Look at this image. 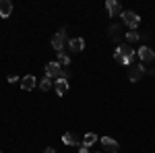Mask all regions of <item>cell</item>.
Returning <instances> with one entry per match:
<instances>
[{
	"label": "cell",
	"mask_w": 155,
	"mask_h": 153,
	"mask_svg": "<svg viewBox=\"0 0 155 153\" xmlns=\"http://www.w3.org/2000/svg\"><path fill=\"white\" fill-rule=\"evenodd\" d=\"M110 31H112V37H114V39H118V35H120V27H118V25H114Z\"/></svg>",
	"instance_id": "ac0fdd59"
},
{
	"label": "cell",
	"mask_w": 155,
	"mask_h": 153,
	"mask_svg": "<svg viewBox=\"0 0 155 153\" xmlns=\"http://www.w3.org/2000/svg\"><path fill=\"white\" fill-rule=\"evenodd\" d=\"M101 145H104V149H106L107 153H118V141H114L112 137H104L101 139Z\"/></svg>",
	"instance_id": "52a82bcc"
},
{
	"label": "cell",
	"mask_w": 155,
	"mask_h": 153,
	"mask_svg": "<svg viewBox=\"0 0 155 153\" xmlns=\"http://www.w3.org/2000/svg\"><path fill=\"white\" fill-rule=\"evenodd\" d=\"M56 62H58L60 66H68V62H71V60H68V56H66L64 52H60V54H58V60H56Z\"/></svg>",
	"instance_id": "2e32d148"
},
{
	"label": "cell",
	"mask_w": 155,
	"mask_h": 153,
	"mask_svg": "<svg viewBox=\"0 0 155 153\" xmlns=\"http://www.w3.org/2000/svg\"><path fill=\"white\" fill-rule=\"evenodd\" d=\"M79 153H89V147H85V145H79Z\"/></svg>",
	"instance_id": "d6986e66"
},
{
	"label": "cell",
	"mask_w": 155,
	"mask_h": 153,
	"mask_svg": "<svg viewBox=\"0 0 155 153\" xmlns=\"http://www.w3.org/2000/svg\"><path fill=\"white\" fill-rule=\"evenodd\" d=\"M11 12H12V2L11 0H0V17L6 19V17H11Z\"/></svg>",
	"instance_id": "8fae6325"
},
{
	"label": "cell",
	"mask_w": 155,
	"mask_h": 153,
	"mask_svg": "<svg viewBox=\"0 0 155 153\" xmlns=\"http://www.w3.org/2000/svg\"><path fill=\"white\" fill-rule=\"evenodd\" d=\"M137 56H139V60H143V62H153L155 60V52L149 46H141L139 52H137Z\"/></svg>",
	"instance_id": "8992f818"
},
{
	"label": "cell",
	"mask_w": 155,
	"mask_h": 153,
	"mask_svg": "<svg viewBox=\"0 0 155 153\" xmlns=\"http://www.w3.org/2000/svg\"><path fill=\"white\" fill-rule=\"evenodd\" d=\"M126 39H128V42H139V33H137V29H130V31L126 33Z\"/></svg>",
	"instance_id": "e0dca14e"
},
{
	"label": "cell",
	"mask_w": 155,
	"mask_h": 153,
	"mask_svg": "<svg viewBox=\"0 0 155 153\" xmlns=\"http://www.w3.org/2000/svg\"><path fill=\"white\" fill-rule=\"evenodd\" d=\"M52 87H54V79L46 75V77H44V79L39 81V89H41V91H50Z\"/></svg>",
	"instance_id": "4fadbf2b"
},
{
	"label": "cell",
	"mask_w": 155,
	"mask_h": 153,
	"mask_svg": "<svg viewBox=\"0 0 155 153\" xmlns=\"http://www.w3.org/2000/svg\"><path fill=\"white\" fill-rule=\"evenodd\" d=\"M143 75H145L143 66H139V64H130V66H128V79H130L132 83H139L143 79Z\"/></svg>",
	"instance_id": "5b68a950"
},
{
	"label": "cell",
	"mask_w": 155,
	"mask_h": 153,
	"mask_svg": "<svg viewBox=\"0 0 155 153\" xmlns=\"http://www.w3.org/2000/svg\"><path fill=\"white\" fill-rule=\"evenodd\" d=\"M35 85H37V81H35V77H33V75H27V77L21 79V87H23L25 91H33V89H35Z\"/></svg>",
	"instance_id": "ba28073f"
},
{
	"label": "cell",
	"mask_w": 155,
	"mask_h": 153,
	"mask_svg": "<svg viewBox=\"0 0 155 153\" xmlns=\"http://www.w3.org/2000/svg\"><path fill=\"white\" fill-rule=\"evenodd\" d=\"M62 141L66 143V145H79V137L74 135V132H64V137H62Z\"/></svg>",
	"instance_id": "5bb4252c"
},
{
	"label": "cell",
	"mask_w": 155,
	"mask_h": 153,
	"mask_svg": "<svg viewBox=\"0 0 155 153\" xmlns=\"http://www.w3.org/2000/svg\"><path fill=\"white\" fill-rule=\"evenodd\" d=\"M95 141H97V135H95V132H87V135L83 137V143H81V145H85V147H91Z\"/></svg>",
	"instance_id": "9a60e30c"
},
{
	"label": "cell",
	"mask_w": 155,
	"mask_h": 153,
	"mask_svg": "<svg viewBox=\"0 0 155 153\" xmlns=\"http://www.w3.org/2000/svg\"><path fill=\"white\" fill-rule=\"evenodd\" d=\"M122 21L128 25L130 29H137L139 23H141V17H139L137 12H132V11H124V12H122Z\"/></svg>",
	"instance_id": "3957f363"
},
{
	"label": "cell",
	"mask_w": 155,
	"mask_h": 153,
	"mask_svg": "<svg viewBox=\"0 0 155 153\" xmlns=\"http://www.w3.org/2000/svg\"><path fill=\"white\" fill-rule=\"evenodd\" d=\"M134 56H137V52L132 50L128 44H124V46H118L116 48V52H114V58H116V62L118 64H132V60H134Z\"/></svg>",
	"instance_id": "6da1fadb"
},
{
	"label": "cell",
	"mask_w": 155,
	"mask_h": 153,
	"mask_svg": "<svg viewBox=\"0 0 155 153\" xmlns=\"http://www.w3.org/2000/svg\"><path fill=\"white\" fill-rule=\"evenodd\" d=\"M54 89H56L58 95H64L68 91V79H56L54 81Z\"/></svg>",
	"instance_id": "30bf717a"
},
{
	"label": "cell",
	"mask_w": 155,
	"mask_h": 153,
	"mask_svg": "<svg viewBox=\"0 0 155 153\" xmlns=\"http://www.w3.org/2000/svg\"><path fill=\"white\" fill-rule=\"evenodd\" d=\"M64 42H66V29H60L58 33L52 37V48L60 54V52H64V50H62V48H64Z\"/></svg>",
	"instance_id": "277c9868"
},
{
	"label": "cell",
	"mask_w": 155,
	"mask_h": 153,
	"mask_svg": "<svg viewBox=\"0 0 155 153\" xmlns=\"http://www.w3.org/2000/svg\"><path fill=\"white\" fill-rule=\"evenodd\" d=\"M68 48H71L72 52H83L85 39H81V37H72V39H68Z\"/></svg>",
	"instance_id": "7c38bea8"
},
{
	"label": "cell",
	"mask_w": 155,
	"mask_h": 153,
	"mask_svg": "<svg viewBox=\"0 0 155 153\" xmlns=\"http://www.w3.org/2000/svg\"><path fill=\"white\" fill-rule=\"evenodd\" d=\"M46 75L52 77L54 81H56V79H68V72L62 71V66H60L58 62H48V64H46Z\"/></svg>",
	"instance_id": "7a4b0ae2"
},
{
	"label": "cell",
	"mask_w": 155,
	"mask_h": 153,
	"mask_svg": "<svg viewBox=\"0 0 155 153\" xmlns=\"http://www.w3.org/2000/svg\"><path fill=\"white\" fill-rule=\"evenodd\" d=\"M106 8H107V12H110V17H120V15H122V8H120V4L116 0H107Z\"/></svg>",
	"instance_id": "9c48e42d"
},
{
	"label": "cell",
	"mask_w": 155,
	"mask_h": 153,
	"mask_svg": "<svg viewBox=\"0 0 155 153\" xmlns=\"http://www.w3.org/2000/svg\"><path fill=\"white\" fill-rule=\"evenodd\" d=\"M44 153H56V149H52V147H48V149H46Z\"/></svg>",
	"instance_id": "ffe728a7"
}]
</instances>
